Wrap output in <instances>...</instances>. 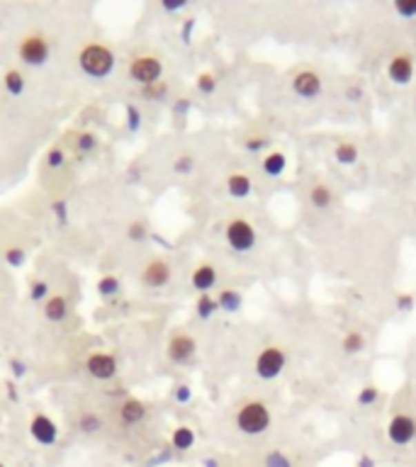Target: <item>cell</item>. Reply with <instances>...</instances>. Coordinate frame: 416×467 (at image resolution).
Instances as JSON below:
<instances>
[{"label": "cell", "mask_w": 416, "mask_h": 467, "mask_svg": "<svg viewBox=\"0 0 416 467\" xmlns=\"http://www.w3.org/2000/svg\"><path fill=\"white\" fill-rule=\"evenodd\" d=\"M54 212H59V219L66 221V205H63V200L54 202Z\"/></svg>", "instance_id": "obj_47"}, {"label": "cell", "mask_w": 416, "mask_h": 467, "mask_svg": "<svg viewBox=\"0 0 416 467\" xmlns=\"http://www.w3.org/2000/svg\"><path fill=\"white\" fill-rule=\"evenodd\" d=\"M190 280H192V288H195L200 295L210 292V290L217 285V268L210 266V263H200V266L192 270Z\"/></svg>", "instance_id": "obj_15"}, {"label": "cell", "mask_w": 416, "mask_h": 467, "mask_svg": "<svg viewBox=\"0 0 416 467\" xmlns=\"http://www.w3.org/2000/svg\"><path fill=\"white\" fill-rule=\"evenodd\" d=\"M341 348H344L346 355H355L360 353V350L365 348V336L360 334V331H348V334L344 336V341H341Z\"/></svg>", "instance_id": "obj_23"}, {"label": "cell", "mask_w": 416, "mask_h": 467, "mask_svg": "<svg viewBox=\"0 0 416 467\" xmlns=\"http://www.w3.org/2000/svg\"><path fill=\"white\" fill-rule=\"evenodd\" d=\"M224 239H226V244H229L231 251L248 253V251H253V246H256L258 234L246 217H231L224 226Z\"/></svg>", "instance_id": "obj_2"}, {"label": "cell", "mask_w": 416, "mask_h": 467, "mask_svg": "<svg viewBox=\"0 0 416 467\" xmlns=\"http://www.w3.org/2000/svg\"><path fill=\"white\" fill-rule=\"evenodd\" d=\"M141 280H144V285H149V288H154V290L164 288V285L170 280V266L164 261V258H154V261L144 268V272H141Z\"/></svg>", "instance_id": "obj_13"}, {"label": "cell", "mask_w": 416, "mask_h": 467, "mask_svg": "<svg viewBox=\"0 0 416 467\" xmlns=\"http://www.w3.org/2000/svg\"><path fill=\"white\" fill-rule=\"evenodd\" d=\"M49 166H52V168H59V166H63V151L61 149H52V151H49Z\"/></svg>", "instance_id": "obj_43"}, {"label": "cell", "mask_w": 416, "mask_h": 467, "mask_svg": "<svg viewBox=\"0 0 416 467\" xmlns=\"http://www.w3.org/2000/svg\"><path fill=\"white\" fill-rule=\"evenodd\" d=\"M270 409L266 401L251 399L246 404H241V409L237 411V428L246 436H261L270 428Z\"/></svg>", "instance_id": "obj_1"}, {"label": "cell", "mask_w": 416, "mask_h": 467, "mask_svg": "<svg viewBox=\"0 0 416 467\" xmlns=\"http://www.w3.org/2000/svg\"><path fill=\"white\" fill-rule=\"evenodd\" d=\"M377 399H380V390H377L375 385H365L363 390L358 392V397H355V401H358L360 406H373Z\"/></svg>", "instance_id": "obj_27"}, {"label": "cell", "mask_w": 416, "mask_h": 467, "mask_svg": "<svg viewBox=\"0 0 416 467\" xmlns=\"http://www.w3.org/2000/svg\"><path fill=\"white\" fill-rule=\"evenodd\" d=\"M192 27H195V20H185V27H183V41L185 44H190V32H192Z\"/></svg>", "instance_id": "obj_45"}, {"label": "cell", "mask_w": 416, "mask_h": 467, "mask_svg": "<svg viewBox=\"0 0 416 467\" xmlns=\"http://www.w3.org/2000/svg\"><path fill=\"white\" fill-rule=\"evenodd\" d=\"M387 438H390L392 446H409L416 438V419L409 414H397L390 419V426H387Z\"/></svg>", "instance_id": "obj_6"}, {"label": "cell", "mask_w": 416, "mask_h": 467, "mask_svg": "<svg viewBox=\"0 0 416 467\" xmlns=\"http://www.w3.org/2000/svg\"><path fill=\"white\" fill-rule=\"evenodd\" d=\"M76 146H78V151H83V154H88V151H92V149H95V146H98V139H95V134L83 132V134H78Z\"/></svg>", "instance_id": "obj_33"}, {"label": "cell", "mask_w": 416, "mask_h": 467, "mask_svg": "<svg viewBox=\"0 0 416 467\" xmlns=\"http://www.w3.org/2000/svg\"><path fill=\"white\" fill-rule=\"evenodd\" d=\"M127 234L132 241H141V239H146V224L144 221H132Z\"/></svg>", "instance_id": "obj_36"}, {"label": "cell", "mask_w": 416, "mask_h": 467, "mask_svg": "<svg viewBox=\"0 0 416 467\" xmlns=\"http://www.w3.org/2000/svg\"><path fill=\"white\" fill-rule=\"evenodd\" d=\"M309 202L317 210H326V207L334 202V190H331L326 183H314L312 190H309Z\"/></svg>", "instance_id": "obj_18"}, {"label": "cell", "mask_w": 416, "mask_h": 467, "mask_svg": "<svg viewBox=\"0 0 416 467\" xmlns=\"http://www.w3.org/2000/svg\"><path fill=\"white\" fill-rule=\"evenodd\" d=\"M334 159L339 161L341 166H353L358 161V146L353 141H339L334 149Z\"/></svg>", "instance_id": "obj_22"}, {"label": "cell", "mask_w": 416, "mask_h": 467, "mask_svg": "<svg viewBox=\"0 0 416 467\" xmlns=\"http://www.w3.org/2000/svg\"><path fill=\"white\" fill-rule=\"evenodd\" d=\"M293 90L297 92L299 98L314 100V98H319V95H321L324 81H321V76H319L317 71H312V68H304V71L295 73V78H293Z\"/></svg>", "instance_id": "obj_9"}, {"label": "cell", "mask_w": 416, "mask_h": 467, "mask_svg": "<svg viewBox=\"0 0 416 467\" xmlns=\"http://www.w3.org/2000/svg\"><path fill=\"white\" fill-rule=\"evenodd\" d=\"M192 166H195V161H192V156H178V161H175V173H190L192 170Z\"/></svg>", "instance_id": "obj_38"}, {"label": "cell", "mask_w": 416, "mask_h": 467, "mask_svg": "<svg viewBox=\"0 0 416 467\" xmlns=\"http://www.w3.org/2000/svg\"><path fill=\"white\" fill-rule=\"evenodd\" d=\"M161 73H164V63L159 57H137L129 63V76L141 86H151V83L161 81Z\"/></svg>", "instance_id": "obj_5"}, {"label": "cell", "mask_w": 416, "mask_h": 467, "mask_svg": "<svg viewBox=\"0 0 416 467\" xmlns=\"http://www.w3.org/2000/svg\"><path fill=\"white\" fill-rule=\"evenodd\" d=\"M30 433H32V438H34L37 443H41V446H52V443H57V438H59L57 424H54L52 419H49V416H44V414H37L34 419H32Z\"/></svg>", "instance_id": "obj_11"}, {"label": "cell", "mask_w": 416, "mask_h": 467, "mask_svg": "<svg viewBox=\"0 0 416 467\" xmlns=\"http://www.w3.org/2000/svg\"><path fill=\"white\" fill-rule=\"evenodd\" d=\"M173 397H175V401H180V404H188V401L192 399L190 385H178V387H175V392H173Z\"/></svg>", "instance_id": "obj_39"}, {"label": "cell", "mask_w": 416, "mask_h": 467, "mask_svg": "<svg viewBox=\"0 0 416 467\" xmlns=\"http://www.w3.org/2000/svg\"><path fill=\"white\" fill-rule=\"evenodd\" d=\"M188 108H190V103H188V100H185V98H180V103L175 105V112H185V110H188Z\"/></svg>", "instance_id": "obj_49"}, {"label": "cell", "mask_w": 416, "mask_h": 467, "mask_svg": "<svg viewBox=\"0 0 416 467\" xmlns=\"http://www.w3.org/2000/svg\"><path fill=\"white\" fill-rule=\"evenodd\" d=\"M127 127L132 129V132H137V129L141 127V112H139L134 105H127Z\"/></svg>", "instance_id": "obj_37"}, {"label": "cell", "mask_w": 416, "mask_h": 467, "mask_svg": "<svg viewBox=\"0 0 416 467\" xmlns=\"http://www.w3.org/2000/svg\"><path fill=\"white\" fill-rule=\"evenodd\" d=\"M355 467H377V462H375V457L360 455V460H358V465H355Z\"/></svg>", "instance_id": "obj_46"}, {"label": "cell", "mask_w": 416, "mask_h": 467, "mask_svg": "<svg viewBox=\"0 0 416 467\" xmlns=\"http://www.w3.org/2000/svg\"><path fill=\"white\" fill-rule=\"evenodd\" d=\"M66 312H68V304L63 295H54V297L46 299L44 314L49 321H61V319H66Z\"/></svg>", "instance_id": "obj_20"}, {"label": "cell", "mask_w": 416, "mask_h": 467, "mask_svg": "<svg viewBox=\"0 0 416 467\" xmlns=\"http://www.w3.org/2000/svg\"><path fill=\"white\" fill-rule=\"evenodd\" d=\"M395 12L404 20H411L416 17V0H397L395 3Z\"/></svg>", "instance_id": "obj_32"}, {"label": "cell", "mask_w": 416, "mask_h": 467, "mask_svg": "<svg viewBox=\"0 0 416 467\" xmlns=\"http://www.w3.org/2000/svg\"><path fill=\"white\" fill-rule=\"evenodd\" d=\"M395 304H397V312L399 314H411V309H414V295H409V292H399L397 295V299H395Z\"/></svg>", "instance_id": "obj_34"}, {"label": "cell", "mask_w": 416, "mask_h": 467, "mask_svg": "<svg viewBox=\"0 0 416 467\" xmlns=\"http://www.w3.org/2000/svg\"><path fill=\"white\" fill-rule=\"evenodd\" d=\"M217 304H219L221 312L237 314L239 309L244 307V295L239 292V290H234V288H226V290H221V292L217 295Z\"/></svg>", "instance_id": "obj_17"}, {"label": "cell", "mask_w": 416, "mask_h": 467, "mask_svg": "<svg viewBox=\"0 0 416 467\" xmlns=\"http://www.w3.org/2000/svg\"><path fill=\"white\" fill-rule=\"evenodd\" d=\"M119 416H122V421L129 424V426H132V424H139L146 416V404L139 399H127L122 404V409H119Z\"/></svg>", "instance_id": "obj_19"}, {"label": "cell", "mask_w": 416, "mask_h": 467, "mask_svg": "<svg viewBox=\"0 0 416 467\" xmlns=\"http://www.w3.org/2000/svg\"><path fill=\"white\" fill-rule=\"evenodd\" d=\"M0 467H6V465H3V462H0Z\"/></svg>", "instance_id": "obj_51"}, {"label": "cell", "mask_w": 416, "mask_h": 467, "mask_svg": "<svg viewBox=\"0 0 416 467\" xmlns=\"http://www.w3.org/2000/svg\"><path fill=\"white\" fill-rule=\"evenodd\" d=\"M10 368L15 370V375H17V377H22V375H25V365H22V363H17V360H12V363H10Z\"/></svg>", "instance_id": "obj_48"}, {"label": "cell", "mask_w": 416, "mask_h": 467, "mask_svg": "<svg viewBox=\"0 0 416 467\" xmlns=\"http://www.w3.org/2000/svg\"><path fill=\"white\" fill-rule=\"evenodd\" d=\"M78 61H81L83 71L92 78H105L115 66L112 52L103 44H88L81 52V57H78Z\"/></svg>", "instance_id": "obj_3"}, {"label": "cell", "mask_w": 416, "mask_h": 467, "mask_svg": "<svg viewBox=\"0 0 416 467\" xmlns=\"http://www.w3.org/2000/svg\"><path fill=\"white\" fill-rule=\"evenodd\" d=\"M141 92H144L146 100H164L166 92H168V86H166V81H156V83H151V86L141 88Z\"/></svg>", "instance_id": "obj_30"}, {"label": "cell", "mask_w": 416, "mask_h": 467, "mask_svg": "<svg viewBox=\"0 0 416 467\" xmlns=\"http://www.w3.org/2000/svg\"><path fill=\"white\" fill-rule=\"evenodd\" d=\"M273 139L268 137V134H258V137H248L246 141H244V146H246L248 154H261L266 146H270Z\"/></svg>", "instance_id": "obj_28"}, {"label": "cell", "mask_w": 416, "mask_h": 467, "mask_svg": "<svg viewBox=\"0 0 416 467\" xmlns=\"http://www.w3.org/2000/svg\"><path fill=\"white\" fill-rule=\"evenodd\" d=\"M414 57H411L409 52H399L395 54V57L390 59V63H387V76H390V81L395 83V86H409L411 81H414Z\"/></svg>", "instance_id": "obj_8"}, {"label": "cell", "mask_w": 416, "mask_h": 467, "mask_svg": "<svg viewBox=\"0 0 416 467\" xmlns=\"http://www.w3.org/2000/svg\"><path fill=\"white\" fill-rule=\"evenodd\" d=\"M185 6H188L185 0H164V3H161V8H164L166 12H178L183 10Z\"/></svg>", "instance_id": "obj_41"}, {"label": "cell", "mask_w": 416, "mask_h": 467, "mask_svg": "<svg viewBox=\"0 0 416 467\" xmlns=\"http://www.w3.org/2000/svg\"><path fill=\"white\" fill-rule=\"evenodd\" d=\"M46 292H49L46 283H34V285H32V299H44Z\"/></svg>", "instance_id": "obj_44"}, {"label": "cell", "mask_w": 416, "mask_h": 467, "mask_svg": "<svg viewBox=\"0 0 416 467\" xmlns=\"http://www.w3.org/2000/svg\"><path fill=\"white\" fill-rule=\"evenodd\" d=\"M86 368L95 380H110V377H115V372H117V360L110 353H92L90 358L86 360Z\"/></svg>", "instance_id": "obj_10"}, {"label": "cell", "mask_w": 416, "mask_h": 467, "mask_svg": "<svg viewBox=\"0 0 416 467\" xmlns=\"http://www.w3.org/2000/svg\"><path fill=\"white\" fill-rule=\"evenodd\" d=\"M263 467H293V460L283 450H270L263 457Z\"/></svg>", "instance_id": "obj_26"}, {"label": "cell", "mask_w": 416, "mask_h": 467, "mask_svg": "<svg viewBox=\"0 0 416 467\" xmlns=\"http://www.w3.org/2000/svg\"><path fill=\"white\" fill-rule=\"evenodd\" d=\"M253 190V183H251V175L244 173V170H234V173L226 175V192L229 197L234 200H246Z\"/></svg>", "instance_id": "obj_14"}, {"label": "cell", "mask_w": 416, "mask_h": 467, "mask_svg": "<svg viewBox=\"0 0 416 467\" xmlns=\"http://www.w3.org/2000/svg\"><path fill=\"white\" fill-rule=\"evenodd\" d=\"M217 309H219V304H217V297H212V295H200L195 302V312L200 319H212V314H217Z\"/></svg>", "instance_id": "obj_24"}, {"label": "cell", "mask_w": 416, "mask_h": 467, "mask_svg": "<svg viewBox=\"0 0 416 467\" xmlns=\"http://www.w3.org/2000/svg\"><path fill=\"white\" fill-rule=\"evenodd\" d=\"M98 292L103 295V297H112V295H117V292H119V280H117V275H105V277H100Z\"/></svg>", "instance_id": "obj_29"}, {"label": "cell", "mask_w": 416, "mask_h": 467, "mask_svg": "<svg viewBox=\"0 0 416 467\" xmlns=\"http://www.w3.org/2000/svg\"><path fill=\"white\" fill-rule=\"evenodd\" d=\"M285 365H288V353L280 346H266L256 358V375L261 380H275L283 375Z\"/></svg>", "instance_id": "obj_4"}, {"label": "cell", "mask_w": 416, "mask_h": 467, "mask_svg": "<svg viewBox=\"0 0 416 467\" xmlns=\"http://www.w3.org/2000/svg\"><path fill=\"white\" fill-rule=\"evenodd\" d=\"M202 465H205V467H219L215 457H207V460H202Z\"/></svg>", "instance_id": "obj_50"}, {"label": "cell", "mask_w": 416, "mask_h": 467, "mask_svg": "<svg viewBox=\"0 0 416 467\" xmlns=\"http://www.w3.org/2000/svg\"><path fill=\"white\" fill-rule=\"evenodd\" d=\"M263 166V173L270 175V178H280V175L285 173V168H288V156L283 154V151H268L266 156H263L261 161Z\"/></svg>", "instance_id": "obj_16"}, {"label": "cell", "mask_w": 416, "mask_h": 467, "mask_svg": "<svg viewBox=\"0 0 416 467\" xmlns=\"http://www.w3.org/2000/svg\"><path fill=\"white\" fill-rule=\"evenodd\" d=\"M195 350H197L195 339L188 334H175L173 339L168 341V358L173 360V363H188V360L195 355Z\"/></svg>", "instance_id": "obj_12"}, {"label": "cell", "mask_w": 416, "mask_h": 467, "mask_svg": "<svg viewBox=\"0 0 416 467\" xmlns=\"http://www.w3.org/2000/svg\"><path fill=\"white\" fill-rule=\"evenodd\" d=\"M346 98H348L350 103H360V100H363V88H360V86H348V88H346Z\"/></svg>", "instance_id": "obj_42"}, {"label": "cell", "mask_w": 416, "mask_h": 467, "mask_svg": "<svg viewBox=\"0 0 416 467\" xmlns=\"http://www.w3.org/2000/svg\"><path fill=\"white\" fill-rule=\"evenodd\" d=\"M6 258L10 266H22V263H25V251H22V248H8Z\"/></svg>", "instance_id": "obj_40"}, {"label": "cell", "mask_w": 416, "mask_h": 467, "mask_svg": "<svg viewBox=\"0 0 416 467\" xmlns=\"http://www.w3.org/2000/svg\"><path fill=\"white\" fill-rule=\"evenodd\" d=\"M170 446L175 450H190L195 446V431L190 426H178L173 431V436H170Z\"/></svg>", "instance_id": "obj_21"}, {"label": "cell", "mask_w": 416, "mask_h": 467, "mask_svg": "<svg viewBox=\"0 0 416 467\" xmlns=\"http://www.w3.org/2000/svg\"><path fill=\"white\" fill-rule=\"evenodd\" d=\"M81 431L83 433H95L100 431V419L95 414H83L81 416Z\"/></svg>", "instance_id": "obj_35"}, {"label": "cell", "mask_w": 416, "mask_h": 467, "mask_svg": "<svg viewBox=\"0 0 416 467\" xmlns=\"http://www.w3.org/2000/svg\"><path fill=\"white\" fill-rule=\"evenodd\" d=\"M17 54H20L22 61L30 63V66H41V63L49 59V44H46V39L41 34H30L20 41Z\"/></svg>", "instance_id": "obj_7"}, {"label": "cell", "mask_w": 416, "mask_h": 467, "mask_svg": "<svg viewBox=\"0 0 416 467\" xmlns=\"http://www.w3.org/2000/svg\"><path fill=\"white\" fill-rule=\"evenodd\" d=\"M197 90H200L202 95H212V92L217 90V78H215V73L202 71L200 76H197Z\"/></svg>", "instance_id": "obj_31"}, {"label": "cell", "mask_w": 416, "mask_h": 467, "mask_svg": "<svg viewBox=\"0 0 416 467\" xmlns=\"http://www.w3.org/2000/svg\"><path fill=\"white\" fill-rule=\"evenodd\" d=\"M6 88H8V92L10 95H20L22 90H25V76H22L20 71H8L6 73Z\"/></svg>", "instance_id": "obj_25"}]
</instances>
